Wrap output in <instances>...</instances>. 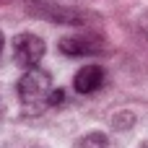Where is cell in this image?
I'll use <instances>...</instances> for the list:
<instances>
[{
  "label": "cell",
  "mask_w": 148,
  "mask_h": 148,
  "mask_svg": "<svg viewBox=\"0 0 148 148\" xmlns=\"http://www.w3.org/2000/svg\"><path fill=\"white\" fill-rule=\"evenodd\" d=\"M75 148H109V138L104 133H88L75 140Z\"/></svg>",
  "instance_id": "5"
},
{
  "label": "cell",
  "mask_w": 148,
  "mask_h": 148,
  "mask_svg": "<svg viewBox=\"0 0 148 148\" xmlns=\"http://www.w3.org/2000/svg\"><path fill=\"white\" fill-rule=\"evenodd\" d=\"M104 83H107V73H104V68L96 65V62L83 65V68L75 73V78H73V88H75L78 94H83V96L96 94Z\"/></svg>",
  "instance_id": "4"
},
{
  "label": "cell",
  "mask_w": 148,
  "mask_h": 148,
  "mask_svg": "<svg viewBox=\"0 0 148 148\" xmlns=\"http://www.w3.org/2000/svg\"><path fill=\"white\" fill-rule=\"evenodd\" d=\"M140 26H143V34H146V39H148V10H146V16H143V21H140Z\"/></svg>",
  "instance_id": "7"
},
{
  "label": "cell",
  "mask_w": 148,
  "mask_h": 148,
  "mask_svg": "<svg viewBox=\"0 0 148 148\" xmlns=\"http://www.w3.org/2000/svg\"><path fill=\"white\" fill-rule=\"evenodd\" d=\"M3 148H42L39 143H31V140H10V143H5Z\"/></svg>",
  "instance_id": "6"
},
{
  "label": "cell",
  "mask_w": 148,
  "mask_h": 148,
  "mask_svg": "<svg viewBox=\"0 0 148 148\" xmlns=\"http://www.w3.org/2000/svg\"><path fill=\"white\" fill-rule=\"evenodd\" d=\"M60 52L68 57H91L104 52V42L96 34H73L60 39Z\"/></svg>",
  "instance_id": "3"
},
{
  "label": "cell",
  "mask_w": 148,
  "mask_h": 148,
  "mask_svg": "<svg viewBox=\"0 0 148 148\" xmlns=\"http://www.w3.org/2000/svg\"><path fill=\"white\" fill-rule=\"evenodd\" d=\"M140 148H148V140H146V143H143V146H140Z\"/></svg>",
  "instance_id": "10"
},
{
  "label": "cell",
  "mask_w": 148,
  "mask_h": 148,
  "mask_svg": "<svg viewBox=\"0 0 148 148\" xmlns=\"http://www.w3.org/2000/svg\"><path fill=\"white\" fill-rule=\"evenodd\" d=\"M44 39L39 34H31V31H23L13 39V60L16 65H21L23 70L29 68H36L39 60L44 57Z\"/></svg>",
  "instance_id": "2"
},
{
  "label": "cell",
  "mask_w": 148,
  "mask_h": 148,
  "mask_svg": "<svg viewBox=\"0 0 148 148\" xmlns=\"http://www.w3.org/2000/svg\"><path fill=\"white\" fill-rule=\"evenodd\" d=\"M3 47H5V36H3V31H0V52H3Z\"/></svg>",
  "instance_id": "8"
},
{
  "label": "cell",
  "mask_w": 148,
  "mask_h": 148,
  "mask_svg": "<svg viewBox=\"0 0 148 148\" xmlns=\"http://www.w3.org/2000/svg\"><path fill=\"white\" fill-rule=\"evenodd\" d=\"M16 91H18L21 112L29 114V117H39L49 107H57L62 101V91L52 86V75L47 70H42L39 65L23 70V75L18 78Z\"/></svg>",
  "instance_id": "1"
},
{
  "label": "cell",
  "mask_w": 148,
  "mask_h": 148,
  "mask_svg": "<svg viewBox=\"0 0 148 148\" xmlns=\"http://www.w3.org/2000/svg\"><path fill=\"white\" fill-rule=\"evenodd\" d=\"M5 114V104H3V99H0V117Z\"/></svg>",
  "instance_id": "9"
}]
</instances>
